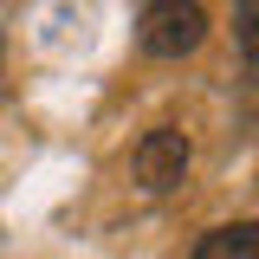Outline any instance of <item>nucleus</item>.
Instances as JSON below:
<instances>
[{"label":"nucleus","instance_id":"f257e3e1","mask_svg":"<svg viewBox=\"0 0 259 259\" xmlns=\"http://www.w3.org/2000/svg\"><path fill=\"white\" fill-rule=\"evenodd\" d=\"M201 39H207L201 0H136V46L149 59H188Z\"/></svg>","mask_w":259,"mask_h":259},{"label":"nucleus","instance_id":"f03ea898","mask_svg":"<svg viewBox=\"0 0 259 259\" xmlns=\"http://www.w3.org/2000/svg\"><path fill=\"white\" fill-rule=\"evenodd\" d=\"M188 162H194V143L182 130H149L136 143V156H130V175H136L143 194H175L188 182Z\"/></svg>","mask_w":259,"mask_h":259},{"label":"nucleus","instance_id":"7ed1b4c3","mask_svg":"<svg viewBox=\"0 0 259 259\" xmlns=\"http://www.w3.org/2000/svg\"><path fill=\"white\" fill-rule=\"evenodd\" d=\"M194 259H259V221H233L194 240Z\"/></svg>","mask_w":259,"mask_h":259},{"label":"nucleus","instance_id":"20e7f679","mask_svg":"<svg viewBox=\"0 0 259 259\" xmlns=\"http://www.w3.org/2000/svg\"><path fill=\"white\" fill-rule=\"evenodd\" d=\"M233 39H240L246 65L259 71V0H233Z\"/></svg>","mask_w":259,"mask_h":259}]
</instances>
